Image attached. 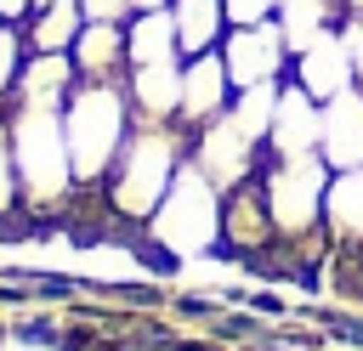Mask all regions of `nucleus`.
<instances>
[{"label": "nucleus", "instance_id": "f257e3e1", "mask_svg": "<svg viewBox=\"0 0 363 351\" xmlns=\"http://www.w3.org/2000/svg\"><path fill=\"white\" fill-rule=\"evenodd\" d=\"M6 136H11V159H17V181H23V209L34 226H62L68 204H74V164H68V142H62V108H34V102H6Z\"/></svg>", "mask_w": 363, "mask_h": 351}, {"label": "nucleus", "instance_id": "f03ea898", "mask_svg": "<svg viewBox=\"0 0 363 351\" xmlns=\"http://www.w3.org/2000/svg\"><path fill=\"white\" fill-rule=\"evenodd\" d=\"M187 164V136L176 125H136L113 159V170L102 176L96 198H102V215L119 226V238L142 232L147 215L159 209V198L170 192L176 170Z\"/></svg>", "mask_w": 363, "mask_h": 351}, {"label": "nucleus", "instance_id": "7ed1b4c3", "mask_svg": "<svg viewBox=\"0 0 363 351\" xmlns=\"http://www.w3.org/2000/svg\"><path fill=\"white\" fill-rule=\"evenodd\" d=\"M136 130L130 96L125 85H102V79H79L62 102V142H68V164H74V187L96 192L102 176L113 170L125 136Z\"/></svg>", "mask_w": 363, "mask_h": 351}, {"label": "nucleus", "instance_id": "20e7f679", "mask_svg": "<svg viewBox=\"0 0 363 351\" xmlns=\"http://www.w3.org/2000/svg\"><path fill=\"white\" fill-rule=\"evenodd\" d=\"M261 192H267V209H272V232L289 243V249H329V232H323V192H329V164L318 153L306 159H278L261 147Z\"/></svg>", "mask_w": 363, "mask_h": 351}, {"label": "nucleus", "instance_id": "39448f33", "mask_svg": "<svg viewBox=\"0 0 363 351\" xmlns=\"http://www.w3.org/2000/svg\"><path fill=\"white\" fill-rule=\"evenodd\" d=\"M142 232L159 238L164 249H176L182 260H204L210 243L221 238V187H216L204 170L182 164L176 181H170V192L159 198V209L147 215Z\"/></svg>", "mask_w": 363, "mask_h": 351}, {"label": "nucleus", "instance_id": "423d86ee", "mask_svg": "<svg viewBox=\"0 0 363 351\" xmlns=\"http://www.w3.org/2000/svg\"><path fill=\"white\" fill-rule=\"evenodd\" d=\"M221 62H227V79H233V91H244V85H278V79H289V40H284L278 17L227 28V40H221Z\"/></svg>", "mask_w": 363, "mask_h": 351}, {"label": "nucleus", "instance_id": "0eeeda50", "mask_svg": "<svg viewBox=\"0 0 363 351\" xmlns=\"http://www.w3.org/2000/svg\"><path fill=\"white\" fill-rule=\"evenodd\" d=\"M187 164L204 170V176L227 192V187H238L244 176H255L261 142H250V136L233 125V113H221V119H210V125H199V130L187 136Z\"/></svg>", "mask_w": 363, "mask_h": 351}, {"label": "nucleus", "instance_id": "6e6552de", "mask_svg": "<svg viewBox=\"0 0 363 351\" xmlns=\"http://www.w3.org/2000/svg\"><path fill=\"white\" fill-rule=\"evenodd\" d=\"M227 108H233V79H227L221 51L182 57V108H176V130H182V136H193L199 125L221 119Z\"/></svg>", "mask_w": 363, "mask_h": 351}, {"label": "nucleus", "instance_id": "1a4fd4ad", "mask_svg": "<svg viewBox=\"0 0 363 351\" xmlns=\"http://www.w3.org/2000/svg\"><path fill=\"white\" fill-rule=\"evenodd\" d=\"M318 136H323V102L306 96L295 79H284L278 108H272V130H267V153L306 159V153H318Z\"/></svg>", "mask_w": 363, "mask_h": 351}, {"label": "nucleus", "instance_id": "9d476101", "mask_svg": "<svg viewBox=\"0 0 363 351\" xmlns=\"http://www.w3.org/2000/svg\"><path fill=\"white\" fill-rule=\"evenodd\" d=\"M289 79H295L306 96H318V102L352 91V62H346V40H340V28H329V34H318L312 45H301V51L289 57Z\"/></svg>", "mask_w": 363, "mask_h": 351}, {"label": "nucleus", "instance_id": "9b49d317", "mask_svg": "<svg viewBox=\"0 0 363 351\" xmlns=\"http://www.w3.org/2000/svg\"><path fill=\"white\" fill-rule=\"evenodd\" d=\"M318 159H323L329 170H363V91H357V85L323 102Z\"/></svg>", "mask_w": 363, "mask_h": 351}, {"label": "nucleus", "instance_id": "f8f14e48", "mask_svg": "<svg viewBox=\"0 0 363 351\" xmlns=\"http://www.w3.org/2000/svg\"><path fill=\"white\" fill-rule=\"evenodd\" d=\"M125 96H130V113L136 125H176V108H182V57L176 62H142L125 74Z\"/></svg>", "mask_w": 363, "mask_h": 351}, {"label": "nucleus", "instance_id": "ddd939ff", "mask_svg": "<svg viewBox=\"0 0 363 351\" xmlns=\"http://www.w3.org/2000/svg\"><path fill=\"white\" fill-rule=\"evenodd\" d=\"M68 57H74V74H79V79L125 85V74H130V57H125V23H85Z\"/></svg>", "mask_w": 363, "mask_h": 351}, {"label": "nucleus", "instance_id": "4468645a", "mask_svg": "<svg viewBox=\"0 0 363 351\" xmlns=\"http://www.w3.org/2000/svg\"><path fill=\"white\" fill-rule=\"evenodd\" d=\"M74 85H79V74H74V57H68V51H28V62H23V74H17L11 102L62 108Z\"/></svg>", "mask_w": 363, "mask_h": 351}, {"label": "nucleus", "instance_id": "2eb2a0df", "mask_svg": "<svg viewBox=\"0 0 363 351\" xmlns=\"http://www.w3.org/2000/svg\"><path fill=\"white\" fill-rule=\"evenodd\" d=\"M323 232H329V243L363 249V170H335V176H329Z\"/></svg>", "mask_w": 363, "mask_h": 351}, {"label": "nucleus", "instance_id": "dca6fc26", "mask_svg": "<svg viewBox=\"0 0 363 351\" xmlns=\"http://www.w3.org/2000/svg\"><path fill=\"white\" fill-rule=\"evenodd\" d=\"M170 23H176V51L182 57L221 51V40H227V6L221 0H170Z\"/></svg>", "mask_w": 363, "mask_h": 351}, {"label": "nucleus", "instance_id": "f3484780", "mask_svg": "<svg viewBox=\"0 0 363 351\" xmlns=\"http://www.w3.org/2000/svg\"><path fill=\"white\" fill-rule=\"evenodd\" d=\"M79 28H85L79 0H45V6H34V17L23 23V40H28V51H74Z\"/></svg>", "mask_w": 363, "mask_h": 351}, {"label": "nucleus", "instance_id": "a211bd4d", "mask_svg": "<svg viewBox=\"0 0 363 351\" xmlns=\"http://www.w3.org/2000/svg\"><path fill=\"white\" fill-rule=\"evenodd\" d=\"M278 28H284V40H289V57L301 51V45H312L318 34H329V28H340V17H346V0H278Z\"/></svg>", "mask_w": 363, "mask_h": 351}, {"label": "nucleus", "instance_id": "6ab92c4d", "mask_svg": "<svg viewBox=\"0 0 363 351\" xmlns=\"http://www.w3.org/2000/svg\"><path fill=\"white\" fill-rule=\"evenodd\" d=\"M125 57H130V68H142V62H176V57H182V51H176L170 6H164V11H136V17L125 23Z\"/></svg>", "mask_w": 363, "mask_h": 351}, {"label": "nucleus", "instance_id": "aec40b11", "mask_svg": "<svg viewBox=\"0 0 363 351\" xmlns=\"http://www.w3.org/2000/svg\"><path fill=\"white\" fill-rule=\"evenodd\" d=\"M0 351H68V317L23 306L11 323H0Z\"/></svg>", "mask_w": 363, "mask_h": 351}, {"label": "nucleus", "instance_id": "412c9836", "mask_svg": "<svg viewBox=\"0 0 363 351\" xmlns=\"http://www.w3.org/2000/svg\"><path fill=\"white\" fill-rule=\"evenodd\" d=\"M278 91H284V79L278 85H244V91H233V125L250 136V142H261L267 147V130H272V108H278Z\"/></svg>", "mask_w": 363, "mask_h": 351}, {"label": "nucleus", "instance_id": "4be33fe9", "mask_svg": "<svg viewBox=\"0 0 363 351\" xmlns=\"http://www.w3.org/2000/svg\"><path fill=\"white\" fill-rule=\"evenodd\" d=\"M28 209H23V181H17V159H11V136H6V113H0V232H28Z\"/></svg>", "mask_w": 363, "mask_h": 351}, {"label": "nucleus", "instance_id": "5701e85b", "mask_svg": "<svg viewBox=\"0 0 363 351\" xmlns=\"http://www.w3.org/2000/svg\"><path fill=\"white\" fill-rule=\"evenodd\" d=\"M125 249H130V260L142 266V272H153V277H176L182 272V255L176 249H164L159 238H147V232H130L125 238Z\"/></svg>", "mask_w": 363, "mask_h": 351}, {"label": "nucleus", "instance_id": "b1692460", "mask_svg": "<svg viewBox=\"0 0 363 351\" xmlns=\"http://www.w3.org/2000/svg\"><path fill=\"white\" fill-rule=\"evenodd\" d=\"M23 62H28V40H23V28H17V23H6V28H0V108L11 102Z\"/></svg>", "mask_w": 363, "mask_h": 351}, {"label": "nucleus", "instance_id": "393cba45", "mask_svg": "<svg viewBox=\"0 0 363 351\" xmlns=\"http://www.w3.org/2000/svg\"><path fill=\"white\" fill-rule=\"evenodd\" d=\"M340 40H346V62H352V85L363 91V11L340 17Z\"/></svg>", "mask_w": 363, "mask_h": 351}, {"label": "nucleus", "instance_id": "a878e982", "mask_svg": "<svg viewBox=\"0 0 363 351\" xmlns=\"http://www.w3.org/2000/svg\"><path fill=\"white\" fill-rule=\"evenodd\" d=\"M85 23H130L136 17V0H79Z\"/></svg>", "mask_w": 363, "mask_h": 351}, {"label": "nucleus", "instance_id": "bb28decb", "mask_svg": "<svg viewBox=\"0 0 363 351\" xmlns=\"http://www.w3.org/2000/svg\"><path fill=\"white\" fill-rule=\"evenodd\" d=\"M227 6V28H238V23H267L272 11H278V0H221Z\"/></svg>", "mask_w": 363, "mask_h": 351}, {"label": "nucleus", "instance_id": "cd10ccee", "mask_svg": "<svg viewBox=\"0 0 363 351\" xmlns=\"http://www.w3.org/2000/svg\"><path fill=\"white\" fill-rule=\"evenodd\" d=\"M34 6H40V0H0V17H6V23H17V28H23V23H28V17H34Z\"/></svg>", "mask_w": 363, "mask_h": 351}, {"label": "nucleus", "instance_id": "c85d7f7f", "mask_svg": "<svg viewBox=\"0 0 363 351\" xmlns=\"http://www.w3.org/2000/svg\"><path fill=\"white\" fill-rule=\"evenodd\" d=\"M176 340H142V334H119V351H170Z\"/></svg>", "mask_w": 363, "mask_h": 351}, {"label": "nucleus", "instance_id": "c756f323", "mask_svg": "<svg viewBox=\"0 0 363 351\" xmlns=\"http://www.w3.org/2000/svg\"><path fill=\"white\" fill-rule=\"evenodd\" d=\"M170 0H136V11H164Z\"/></svg>", "mask_w": 363, "mask_h": 351}, {"label": "nucleus", "instance_id": "7c9ffc66", "mask_svg": "<svg viewBox=\"0 0 363 351\" xmlns=\"http://www.w3.org/2000/svg\"><path fill=\"white\" fill-rule=\"evenodd\" d=\"M170 351H216V345H204V340H187V345H170Z\"/></svg>", "mask_w": 363, "mask_h": 351}, {"label": "nucleus", "instance_id": "2f4dec72", "mask_svg": "<svg viewBox=\"0 0 363 351\" xmlns=\"http://www.w3.org/2000/svg\"><path fill=\"white\" fill-rule=\"evenodd\" d=\"M346 11H363V0H346Z\"/></svg>", "mask_w": 363, "mask_h": 351}, {"label": "nucleus", "instance_id": "473e14b6", "mask_svg": "<svg viewBox=\"0 0 363 351\" xmlns=\"http://www.w3.org/2000/svg\"><path fill=\"white\" fill-rule=\"evenodd\" d=\"M0 28H6V17H0Z\"/></svg>", "mask_w": 363, "mask_h": 351}]
</instances>
